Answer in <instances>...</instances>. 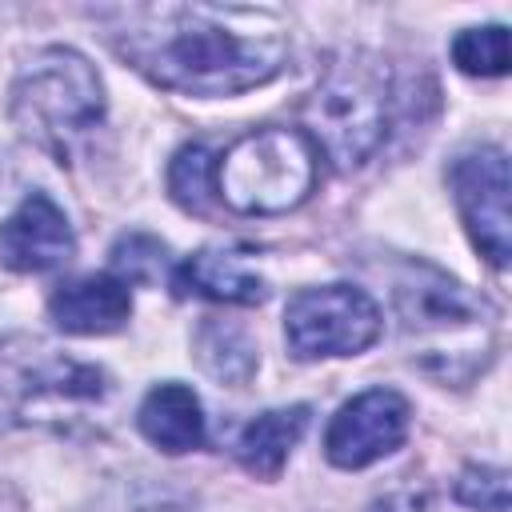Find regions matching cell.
Returning a JSON list of instances; mask_svg holds the SVG:
<instances>
[{"mask_svg":"<svg viewBox=\"0 0 512 512\" xmlns=\"http://www.w3.org/2000/svg\"><path fill=\"white\" fill-rule=\"evenodd\" d=\"M112 48L144 80L180 96H236L280 76L288 28L252 4H124L100 12Z\"/></svg>","mask_w":512,"mask_h":512,"instance_id":"cell-1","label":"cell"},{"mask_svg":"<svg viewBox=\"0 0 512 512\" xmlns=\"http://www.w3.org/2000/svg\"><path fill=\"white\" fill-rule=\"evenodd\" d=\"M392 304L412 360L444 380L468 384L496 352V304L428 260H404L392 272Z\"/></svg>","mask_w":512,"mask_h":512,"instance_id":"cell-2","label":"cell"},{"mask_svg":"<svg viewBox=\"0 0 512 512\" xmlns=\"http://www.w3.org/2000/svg\"><path fill=\"white\" fill-rule=\"evenodd\" d=\"M8 112L24 140L68 160L104 120V84L76 48H40L16 72Z\"/></svg>","mask_w":512,"mask_h":512,"instance_id":"cell-3","label":"cell"},{"mask_svg":"<svg viewBox=\"0 0 512 512\" xmlns=\"http://www.w3.org/2000/svg\"><path fill=\"white\" fill-rule=\"evenodd\" d=\"M392 80L380 56L344 52L328 64L300 108V132L336 168H360L388 136Z\"/></svg>","mask_w":512,"mask_h":512,"instance_id":"cell-4","label":"cell"},{"mask_svg":"<svg viewBox=\"0 0 512 512\" xmlns=\"http://www.w3.org/2000/svg\"><path fill=\"white\" fill-rule=\"evenodd\" d=\"M320 152L300 128H256L216 160V196L240 216H280L308 200Z\"/></svg>","mask_w":512,"mask_h":512,"instance_id":"cell-5","label":"cell"},{"mask_svg":"<svg viewBox=\"0 0 512 512\" xmlns=\"http://www.w3.org/2000/svg\"><path fill=\"white\" fill-rule=\"evenodd\" d=\"M380 324L376 300L352 284L300 288L284 308V340L300 360L356 356L376 344Z\"/></svg>","mask_w":512,"mask_h":512,"instance_id":"cell-6","label":"cell"},{"mask_svg":"<svg viewBox=\"0 0 512 512\" xmlns=\"http://www.w3.org/2000/svg\"><path fill=\"white\" fill-rule=\"evenodd\" d=\"M108 376L92 364L56 356L44 344H24V352H0V416H32L56 404L100 400Z\"/></svg>","mask_w":512,"mask_h":512,"instance_id":"cell-7","label":"cell"},{"mask_svg":"<svg viewBox=\"0 0 512 512\" xmlns=\"http://www.w3.org/2000/svg\"><path fill=\"white\" fill-rule=\"evenodd\" d=\"M448 184L456 208L468 224L472 244L480 256L504 272L512 256V216H508V156L496 144L460 152L448 168Z\"/></svg>","mask_w":512,"mask_h":512,"instance_id":"cell-8","label":"cell"},{"mask_svg":"<svg viewBox=\"0 0 512 512\" xmlns=\"http://www.w3.org/2000/svg\"><path fill=\"white\" fill-rule=\"evenodd\" d=\"M408 420H412V408L400 392L368 388L348 404H340V412L332 416L324 432V456L336 468H368L404 444Z\"/></svg>","mask_w":512,"mask_h":512,"instance_id":"cell-9","label":"cell"},{"mask_svg":"<svg viewBox=\"0 0 512 512\" xmlns=\"http://www.w3.org/2000/svg\"><path fill=\"white\" fill-rule=\"evenodd\" d=\"M76 236L60 204L44 192H28L0 224V264L12 272H48L72 260Z\"/></svg>","mask_w":512,"mask_h":512,"instance_id":"cell-10","label":"cell"},{"mask_svg":"<svg viewBox=\"0 0 512 512\" xmlns=\"http://www.w3.org/2000/svg\"><path fill=\"white\" fill-rule=\"evenodd\" d=\"M48 316L68 336H108L128 324L132 296H128V284L116 280L112 272H100V276L92 272V276L64 280L48 296Z\"/></svg>","mask_w":512,"mask_h":512,"instance_id":"cell-11","label":"cell"},{"mask_svg":"<svg viewBox=\"0 0 512 512\" xmlns=\"http://www.w3.org/2000/svg\"><path fill=\"white\" fill-rule=\"evenodd\" d=\"M176 288L180 292H192V296H204V300H216V304H240V308H252L268 296V284L264 276H256L236 252L228 248H200L192 252L180 268H176Z\"/></svg>","mask_w":512,"mask_h":512,"instance_id":"cell-12","label":"cell"},{"mask_svg":"<svg viewBox=\"0 0 512 512\" xmlns=\"http://www.w3.org/2000/svg\"><path fill=\"white\" fill-rule=\"evenodd\" d=\"M136 420H140V432L168 456H180L204 444V412L188 384H176V380L156 384L144 396Z\"/></svg>","mask_w":512,"mask_h":512,"instance_id":"cell-13","label":"cell"},{"mask_svg":"<svg viewBox=\"0 0 512 512\" xmlns=\"http://www.w3.org/2000/svg\"><path fill=\"white\" fill-rule=\"evenodd\" d=\"M308 428V408L304 404H292V408H268L260 416H252L240 436H236V460L260 476V480H272L280 476V468L288 464L292 448L300 444Z\"/></svg>","mask_w":512,"mask_h":512,"instance_id":"cell-14","label":"cell"},{"mask_svg":"<svg viewBox=\"0 0 512 512\" xmlns=\"http://www.w3.org/2000/svg\"><path fill=\"white\" fill-rule=\"evenodd\" d=\"M196 356L204 372L224 384H244L256 368V344L244 336V328L224 320H204V328L196 332Z\"/></svg>","mask_w":512,"mask_h":512,"instance_id":"cell-15","label":"cell"},{"mask_svg":"<svg viewBox=\"0 0 512 512\" xmlns=\"http://www.w3.org/2000/svg\"><path fill=\"white\" fill-rule=\"evenodd\" d=\"M168 192H172V200L184 212L204 216L212 208V196H216V160H212V152L204 144H188V148H180L172 156Z\"/></svg>","mask_w":512,"mask_h":512,"instance_id":"cell-16","label":"cell"},{"mask_svg":"<svg viewBox=\"0 0 512 512\" xmlns=\"http://www.w3.org/2000/svg\"><path fill=\"white\" fill-rule=\"evenodd\" d=\"M452 60L468 76H504L508 72V28L504 24L464 28L452 40Z\"/></svg>","mask_w":512,"mask_h":512,"instance_id":"cell-17","label":"cell"},{"mask_svg":"<svg viewBox=\"0 0 512 512\" xmlns=\"http://www.w3.org/2000/svg\"><path fill=\"white\" fill-rule=\"evenodd\" d=\"M112 268V276L124 284H156L164 276V244L144 232L120 236L112 248Z\"/></svg>","mask_w":512,"mask_h":512,"instance_id":"cell-18","label":"cell"},{"mask_svg":"<svg viewBox=\"0 0 512 512\" xmlns=\"http://www.w3.org/2000/svg\"><path fill=\"white\" fill-rule=\"evenodd\" d=\"M456 500L480 512H508V472L492 464H468L456 480Z\"/></svg>","mask_w":512,"mask_h":512,"instance_id":"cell-19","label":"cell"},{"mask_svg":"<svg viewBox=\"0 0 512 512\" xmlns=\"http://www.w3.org/2000/svg\"><path fill=\"white\" fill-rule=\"evenodd\" d=\"M372 512H440V500L424 484H400V488L376 496Z\"/></svg>","mask_w":512,"mask_h":512,"instance_id":"cell-20","label":"cell"}]
</instances>
